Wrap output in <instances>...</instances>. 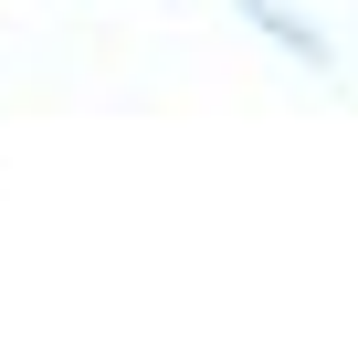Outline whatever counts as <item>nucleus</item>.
Here are the masks:
<instances>
[{"label": "nucleus", "instance_id": "f257e3e1", "mask_svg": "<svg viewBox=\"0 0 358 358\" xmlns=\"http://www.w3.org/2000/svg\"><path fill=\"white\" fill-rule=\"evenodd\" d=\"M232 22H243V32H264V43H274V53L295 64V74L337 85V43H327V32H316L306 11H295V0H232Z\"/></svg>", "mask_w": 358, "mask_h": 358}]
</instances>
